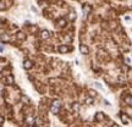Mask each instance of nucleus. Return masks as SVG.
Masks as SVG:
<instances>
[{"label": "nucleus", "instance_id": "f257e3e1", "mask_svg": "<svg viewBox=\"0 0 132 127\" xmlns=\"http://www.w3.org/2000/svg\"><path fill=\"white\" fill-rule=\"evenodd\" d=\"M70 49H71V48H69L67 45H61V47L59 48V52L61 53V54H64V53H67Z\"/></svg>", "mask_w": 132, "mask_h": 127}, {"label": "nucleus", "instance_id": "f03ea898", "mask_svg": "<svg viewBox=\"0 0 132 127\" xmlns=\"http://www.w3.org/2000/svg\"><path fill=\"white\" fill-rule=\"evenodd\" d=\"M80 50H81V53L82 54H88V48L86 47V45H83V44H81V47H80Z\"/></svg>", "mask_w": 132, "mask_h": 127}, {"label": "nucleus", "instance_id": "7ed1b4c3", "mask_svg": "<svg viewBox=\"0 0 132 127\" xmlns=\"http://www.w3.org/2000/svg\"><path fill=\"white\" fill-rule=\"evenodd\" d=\"M89 12H90V6L89 5H85V6H83V14L88 15Z\"/></svg>", "mask_w": 132, "mask_h": 127}, {"label": "nucleus", "instance_id": "20e7f679", "mask_svg": "<svg viewBox=\"0 0 132 127\" xmlns=\"http://www.w3.org/2000/svg\"><path fill=\"white\" fill-rule=\"evenodd\" d=\"M24 67H26V69H31V67H32V62L29 61V60H26V61H24Z\"/></svg>", "mask_w": 132, "mask_h": 127}, {"label": "nucleus", "instance_id": "39448f33", "mask_svg": "<svg viewBox=\"0 0 132 127\" xmlns=\"http://www.w3.org/2000/svg\"><path fill=\"white\" fill-rule=\"evenodd\" d=\"M42 38H44V39L49 38V32H48V31H43L42 32Z\"/></svg>", "mask_w": 132, "mask_h": 127}, {"label": "nucleus", "instance_id": "423d86ee", "mask_svg": "<svg viewBox=\"0 0 132 127\" xmlns=\"http://www.w3.org/2000/svg\"><path fill=\"white\" fill-rule=\"evenodd\" d=\"M95 118H97V120H99V121H100V120H103V118H104L103 114H102V113H98V114H97V116H95Z\"/></svg>", "mask_w": 132, "mask_h": 127}, {"label": "nucleus", "instance_id": "0eeeda50", "mask_svg": "<svg viewBox=\"0 0 132 127\" xmlns=\"http://www.w3.org/2000/svg\"><path fill=\"white\" fill-rule=\"evenodd\" d=\"M7 82H9V84H12V83H14V78H12V76H9V77H7Z\"/></svg>", "mask_w": 132, "mask_h": 127}, {"label": "nucleus", "instance_id": "6e6552de", "mask_svg": "<svg viewBox=\"0 0 132 127\" xmlns=\"http://www.w3.org/2000/svg\"><path fill=\"white\" fill-rule=\"evenodd\" d=\"M121 120H122L125 123H128V122H127L128 120H127V116H126V115H122V116H121Z\"/></svg>", "mask_w": 132, "mask_h": 127}, {"label": "nucleus", "instance_id": "1a4fd4ad", "mask_svg": "<svg viewBox=\"0 0 132 127\" xmlns=\"http://www.w3.org/2000/svg\"><path fill=\"white\" fill-rule=\"evenodd\" d=\"M72 108H73L75 111H78V110H80V105H78V104H73V106H72Z\"/></svg>", "mask_w": 132, "mask_h": 127}, {"label": "nucleus", "instance_id": "9d476101", "mask_svg": "<svg viewBox=\"0 0 132 127\" xmlns=\"http://www.w3.org/2000/svg\"><path fill=\"white\" fill-rule=\"evenodd\" d=\"M65 20H59V26H65Z\"/></svg>", "mask_w": 132, "mask_h": 127}, {"label": "nucleus", "instance_id": "9b49d317", "mask_svg": "<svg viewBox=\"0 0 132 127\" xmlns=\"http://www.w3.org/2000/svg\"><path fill=\"white\" fill-rule=\"evenodd\" d=\"M95 87H97L98 89H103V87H102V86L99 84V83H95Z\"/></svg>", "mask_w": 132, "mask_h": 127}, {"label": "nucleus", "instance_id": "f8f14e48", "mask_svg": "<svg viewBox=\"0 0 132 127\" xmlns=\"http://www.w3.org/2000/svg\"><path fill=\"white\" fill-rule=\"evenodd\" d=\"M22 34H23V33H19V38H20V39H23V38H24V36H22Z\"/></svg>", "mask_w": 132, "mask_h": 127}, {"label": "nucleus", "instance_id": "ddd939ff", "mask_svg": "<svg viewBox=\"0 0 132 127\" xmlns=\"http://www.w3.org/2000/svg\"><path fill=\"white\" fill-rule=\"evenodd\" d=\"M126 101H130V104H132V97L131 98H126Z\"/></svg>", "mask_w": 132, "mask_h": 127}, {"label": "nucleus", "instance_id": "4468645a", "mask_svg": "<svg viewBox=\"0 0 132 127\" xmlns=\"http://www.w3.org/2000/svg\"><path fill=\"white\" fill-rule=\"evenodd\" d=\"M73 15H76V14H73V12H71V14H70V19H71V20H73V17H75Z\"/></svg>", "mask_w": 132, "mask_h": 127}, {"label": "nucleus", "instance_id": "2eb2a0df", "mask_svg": "<svg viewBox=\"0 0 132 127\" xmlns=\"http://www.w3.org/2000/svg\"><path fill=\"white\" fill-rule=\"evenodd\" d=\"M87 104H92V99H90V98L87 99Z\"/></svg>", "mask_w": 132, "mask_h": 127}]
</instances>
